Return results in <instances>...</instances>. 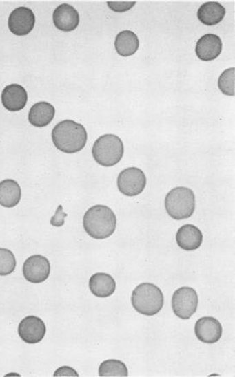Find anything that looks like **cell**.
<instances>
[{
    "label": "cell",
    "instance_id": "obj_12",
    "mask_svg": "<svg viewBox=\"0 0 235 377\" xmlns=\"http://www.w3.org/2000/svg\"><path fill=\"white\" fill-rule=\"evenodd\" d=\"M54 27L62 32H72L79 27L80 17L74 7L63 3L59 6L53 13Z\"/></svg>",
    "mask_w": 235,
    "mask_h": 377
},
{
    "label": "cell",
    "instance_id": "obj_7",
    "mask_svg": "<svg viewBox=\"0 0 235 377\" xmlns=\"http://www.w3.org/2000/svg\"><path fill=\"white\" fill-rule=\"evenodd\" d=\"M146 176L141 169L127 168L119 173L117 187L121 193L127 197H136L144 191L146 186Z\"/></svg>",
    "mask_w": 235,
    "mask_h": 377
},
{
    "label": "cell",
    "instance_id": "obj_22",
    "mask_svg": "<svg viewBox=\"0 0 235 377\" xmlns=\"http://www.w3.org/2000/svg\"><path fill=\"white\" fill-rule=\"evenodd\" d=\"M218 88L223 94L235 95V68L224 70L218 79Z\"/></svg>",
    "mask_w": 235,
    "mask_h": 377
},
{
    "label": "cell",
    "instance_id": "obj_17",
    "mask_svg": "<svg viewBox=\"0 0 235 377\" xmlns=\"http://www.w3.org/2000/svg\"><path fill=\"white\" fill-rule=\"evenodd\" d=\"M91 293L99 298L111 297L116 290V281L108 273L98 272L91 277L89 283Z\"/></svg>",
    "mask_w": 235,
    "mask_h": 377
},
{
    "label": "cell",
    "instance_id": "obj_13",
    "mask_svg": "<svg viewBox=\"0 0 235 377\" xmlns=\"http://www.w3.org/2000/svg\"><path fill=\"white\" fill-rule=\"evenodd\" d=\"M223 43L218 35L208 33L198 40L196 53L197 57L202 61L216 60L221 54Z\"/></svg>",
    "mask_w": 235,
    "mask_h": 377
},
{
    "label": "cell",
    "instance_id": "obj_9",
    "mask_svg": "<svg viewBox=\"0 0 235 377\" xmlns=\"http://www.w3.org/2000/svg\"><path fill=\"white\" fill-rule=\"evenodd\" d=\"M18 334L28 345H36L42 341L46 334L45 323L41 318L28 316L21 321Z\"/></svg>",
    "mask_w": 235,
    "mask_h": 377
},
{
    "label": "cell",
    "instance_id": "obj_16",
    "mask_svg": "<svg viewBox=\"0 0 235 377\" xmlns=\"http://www.w3.org/2000/svg\"><path fill=\"white\" fill-rule=\"evenodd\" d=\"M56 116V109L47 102L35 103L29 111L28 120L35 127L43 128L51 123Z\"/></svg>",
    "mask_w": 235,
    "mask_h": 377
},
{
    "label": "cell",
    "instance_id": "obj_5",
    "mask_svg": "<svg viewBox=\"0 0 235 377\" xmlns=\"http://www.w3.org/2000/svg\"><path fill=\"white\" fill-rule=\"evenodd\" d=\"M124 154L123 140L112 134L103 135L94 142L92 155L103 167H113L122 160Z\"/></svg>",
    "mask_w": 235,
    "mask_h": 377
},
{
    "label": "cell",
    "instance_id": "obj_10",
    "mask_svg": "<svg viewBox=\"0 0 235 377\" xmlns=\"http://www.w3.org/2000/svg\"><path fill=\"white\" fill-rule=\"evenodd\" d=\"M8 25L10 31L17 36H27L35 25V16L28 7H19L10 14Z\"/></svg>",
    "mask_w": 235,
    "mask_h": 377
},
{
    "label": "cell",
    "instance_id": "obj_4",
    "mask_svg": "<svg viewBox=\"0 0 235 377\" xmlns=\"http://www.w3.org/2000/svg\"><path fill=\"white\" fill-rule=\"evenodd\" d=\"M165 208L172 219H189L196 210V195L191 188L187 187L172 188L165 199Z\"/></svg>",
    "mask_w": 235,
    "mask_h": 377
},
{
    "label": "cell",
    "instance_id": "obj_14",
    "mask_svg": "<svg viewBox=\"0 0 235 377\" xmlns=\"http://www.w3.org/2000/svg\"><path fill=\"white\" fill-rule=\"evenodd\" d=\"M28 99V92L21 85H9L2 91L3 106L10 112H18L23 109Z\"/></svg>",
    "mask_w": 235,
    "mask_h": 377
},
{
    "label": "cell",
    "instance_id": "obj_15",
    "mask_svg": "<svg viewBox=\"0 0 235 377\" xmlns=\"http://www.w3.org/2000/svg\"><path fill=\"white\" fill-rule=\"evenodd\" d=\"M176 241L180 248L185 250H196L203 242V235L196 226L185 224L180 228L176 235Z\"/></svg>",
    "mask_w": 235,
    "mask_h": 377
},
{
    "label": "cell",
    "instance_id": "obj_20",
    "mask_svg": "<svg viewBox=\"0 0 235 377\" xmlns=\"http://www.w3.org/2000/svg\"><path fill=\"white\" fill-rule=\"evenodd\" d=\"M139 47L138 36L132 31H123L116 36L115 47L117 54L123 57H130L136 54Z\"/></svg>",
    "mask_w": 235,
    "mask_h": 377
},
{
    "label": "cell",
    "instance_id": "obj_1",
    "mask_svg": "<svg viewBox=\"0 0 235 377\" xmlns=\"http://www.w3.org/2000/svg\"><path fill=\"white\" fill-rule=\"evenodd\" d=\"M54 145L62 153L73 154L86 146L88 134L83 125L67 120L57 124L52 131Z\"/></svg>",
    "mask_w": 235,
    "mask_h": 377
},
{
    "label": "cell",
    "instance_id": "obj_23",
    "mask_svg": "<svg viewBox=\"0 0 235 377\" xmlns=\"http://www.w3.org/2000/svg\"><path fill=\"white\" fill-rule=\"evenodd\" d=\"M17 267V260L12 251L0 248V276L12 274Z\"/></svg>",
    "mask_w": 235,
    "mask_h": 377
},
{
    "label": "cell",
    "instance_id": "obj_3",
    "mask_svg": "<svg viewBox=\"0 0 235 377\" xmlns=\"http://www.w3.org/2000/svg\"><path fill=\"white\" fill-rule=\"evenodd\" d=\"M136 312L146 316H153L163 308V291L155 284L144 283L135 288L131 297Z\"/></svg>",
    "mask_w": 235,
    "mask_h": 377
},
{
    "label": "cell",
    "instance_id": "obj_21",
    "mask_svg": "<svg viewBox=\"0 0 235 377\" xmlns=\"http://www.w3.org/2000/svg\"><path fill=\"white\" fill-rule=\"evenodd\" d=\"M99 376L103 377H115L128 376V369L123 361L119 360H108L102 363L99 367Z\"/></svg>",
    "mask_w": 235,
    "mask_h": 377
},
{
    "label": "cell",
    "instance_id": "obj_26",
    "mask_svg": "<svg viewBox=\"0 0 235 377\" xmlns=\"http://www.w3.org/2000/svg\"><path fill=\"white\" fill-rule=\"evenodd\" d=\"M79 375L74 369L68 367L59 368L54 372V376H79Z\"/></svg>",
    "mask_w": 235,
    "mask_h": 377
},
{
    "label": "cell",
    "instance_id": "obj_19",
    "mask_svg": "<svg viewBox=\"0 0 235 377\" xmlns=\"http://www.w3.org/2000/svg\"><path fill=\"white\" fill-rule=\"evenodd\" d=\"M21 198V187L16 180H5L0 182V205L3 208H14L19 204Z\"/></svg>",
    "mask_w": 235,
    "mask_h": 377
},
{
    "label": "cell",
    "instance_id": "obj_25",
    "mask_svg": "<svg viewBox=\"0 0 235 377\" xmlns=\"http://www.w3.org/2000/svg\"><path fill=\"white\" fill-rule=\"evenodd\" d=\"M68 217V214L63 212L62 206H59L54 216L51 217L50 224L54 227L63 226L65 224V217Z\"/></svg>",
    "mask_w": 235,
    "mask_h": 377
},
{
    "label": "cell",
    "instance_id": "obj_8",
    "mask_svg": "<svg viewBox=\"0 0 235 377\" xmlns=\"http://www.w3.org/2000/svg\"><path fill=\"white\" fill-rule=\"evenodd\" d=\"M23 270L24 278L28 282L41 283L50 277V261L41 255H34L25 260Z\"/></svg>",
    "mask_w": 235,
    "mask_h": 377
},
{
    "label": "cell",
    "instance_id": "obj_18",
    "mask_svg": "<svg viewBox=\"0 0 235 377\" xmlns=\"http://www.w3.org/2000/svg\"><path fill=\"white\" fill-rule=\"evenodd\" d=\"M226 10L218 2H207L198 10V19L202 24L212 27L220 23L225 17Z\"/></svg>",
    "mask_w": 235,
    "mask_h": 377
},
{
    "label": "cell",
    "instance_id": "obj_2",
    "mask_svg": "<svg viewBox=\"0 0 235 377\" xmlns=\"http://www.w3.org/2000/svg\"><path fill=\"white\" fill-rule=\"evenodd\" d=\"M83 228L92 238L95 239H108L116 230V214L108 206H92L84 214Z\"/></svg>",
    "mask_w": 235,
    "mask_h": 377
},
{
    "label": "cell",
    "instance_id": "obj_24",
    "mask_svg": "<svg viewBox=\"0 0 235 377\" xmlns=\"http://www.w3.org/2000/svg\"><path fill=\"white\" fill-rule=\"evenodd\" d=\"M136 2L127 1H109L108 5L110 9L115 12L123 13L131 10L135 6Z\"/></svg>",
    "mask_w": 235,
    "mask_h": 377
},
{
    "label": "cell",
    "instance_id": "obj_11",
    "mask_svg": "<svg viewBox=\"0 0 235 377\" xmlns=\"http://www.w3.org/2000/svg\"><path fill=\"white\" fill-rule=\"evenodd\" d=\"M194 332L201 342L213 345L221 338L223 327L220 321L214 317H202L197 321Z\"/></svg>",
    "mask_w": 235,
    "mask_h": 377
},
{
    "label": "cell",
    "instance_id": "obj_6",
    "mask_svg": "<svg viewBox=\"0 0 235 377\" xmlns=\"http://www.w3.org/2000/svg\"><path fill=\"white\" fill-rule=\"evenodd\" d=\"M197 292L190 287H182L172 295V310L180 319L188 320L196 312L198 308Z\"/></svg>",
    "mask_w": 235,
    "mask_h": 377
}]
</instances>
